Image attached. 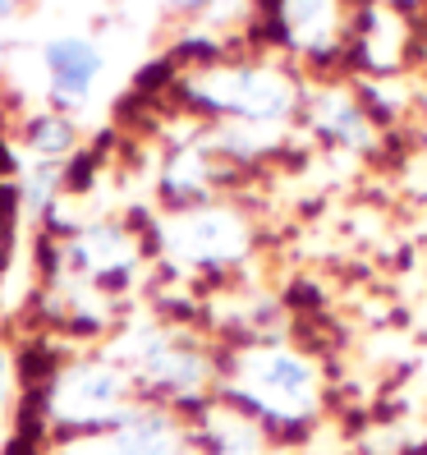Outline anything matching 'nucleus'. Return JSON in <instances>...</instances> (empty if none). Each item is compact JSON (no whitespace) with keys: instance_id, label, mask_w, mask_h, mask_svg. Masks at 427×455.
<instances>
[{"instance_id":"f257e3e1","label":"nucleus","mask_w":427,"mask_h":455,"mask_svg":"<svg viewBox=\"0 0 427 455\" xmlns=\"http://www.w3.org/2000/svg\"><path fill=\"white\" fill-rule=\"evenodd\" d=\"M244 391L266 414H285V419L308 414V405H312V368L295 355H281V350L253 355L244 363Z\"/></svg>"},{"instance_id":"f03ea898","label":"nucleus","mask_w":427,"mask_h":455,"mask_svg":"<svg viewBox=\"0 0 427 455\" xmlns=\"http://www.w3.org/2000/svg\"><path fill=\"white\" fill-rule=\"evenodd\" d=\"M115 400H120V372H111V368H69L60 378L51 405H56L60 419L92 423L101 414H111Z\"/></svg>"},{"instance_id":"7ed1b4c3","label":"nucleus","mask_w":427,"mask_h":455,"mask_svg":"<svg viewBox=\"0 0 427 455\" xmlns=\"http://www.w3.org/2000/svg\"><path fill=\"white\" fill-rule=\"evenodd\" d=\"M46 65H51V84L60 97H83L92 88V78L101 69V56L88 37H65L56 46H46Z\"/></svg>"},{"instance_id":"20e7f679","label":"nucleus","mask_w":427,"mask_h":455,"mask_svg":"<svg viewBox=\"0 0 427 455\" xmlns=\"http://www.w3.org/2000/svg\"><path fill=\"white\" fill-rule=\"evenodd\" d=\"M179 239L184 249H189L194 258H221L230 253V221L225 217H198V221H184L179 226Z\"/></svg>"},{"instance_id":"39448f33","label":"nucleus","mask_w":427,"mask_h":455,"mask_svg":"<svg viewBox=\"0 0 427 455\" xmlns=\"http://www.w3.org/2000/svg\"><path fill=\"white\" fill-rule=\"evenodd\" d=\"M33 139H37V148H46V152H60V148L74 143V129H69V120H42V124L33 129Z\"/></svg>"},{"instance_id":"423d86ee","label":"nucleus","mask_w":427,"mask_h":455,"mask_svg":"<svg viewBox=\"0 0 427 455\" xmlns=\"http://www.w3.org/2000/svg\"><path fill=\"white\" fill-rule=\"evenodd\" d=\"M5 395H10V359L0 355V414H5Z\"/></svg>"},{"instance_id":"0eeeda50","label":"nucleus","mask_w":427,"mask_h":455,"mask_svg":"<svg viewBox=\"0 0 427 455\" xmlns=\"http://www.w3.org/2000/svg\"><path fill=\"white\" fill-rule=\"evenodd\" d=\"M170 5H175V10H202L207 0H170Z\"/></svg>"},{"instance_id":"6e6552de","label":"nucleus","mask_w":427,"mask_h":455,"mask_svg":"<svg viewBox=\"0 0 427 455\" xmlns=\"http://www.w3.org/2000/svg\"><path fill=\"white\" fill-rule=\"evenodd\" d=\"M14 5H19V0H0V14H10Z\"/></svg>"}]
</instances>
